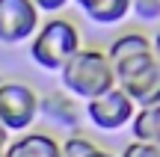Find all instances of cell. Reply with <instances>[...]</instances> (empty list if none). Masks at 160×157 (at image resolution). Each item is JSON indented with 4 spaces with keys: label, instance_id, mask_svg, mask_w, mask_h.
<instances>
[{
    "label": "cell",
    "instance_id": "obj_9",
    "mask_svg": "<svg viewBox=\"0 0 160 157\" xmlns=\"http://www.w3.org/2000/svg\"><path fill=\"white\" fill-rule=\"evenodd\" d=\"M95 24H119L131 12V0H74Z\"/></svg>",
    "mask_w": 160,
    "mask_h": 157
},
{
    "label": "cell",
    "instance_id": "obj_1",
    "mask_svg": "<svg viewBox=\"0 0 160 157\" xmlns=\"http://www.w3.org/2000/svg\"><path fill=\"white\" fill-rule=\"evenodd\" d=\"M59 77H62V86L74 98H83V101H92V98L119 86L116 83V71L110 65V56L104 51H98V47H80L65 62Z\"/></svg>",
    "mask_w": 160,
    "mask_h": 157
},
{
    "label": "cell",
    "instance_id": "obj_15",
    "mask_svg": "<svg viewBox=\"0 0 160 157\" xmlns=\"http://www.w3.org/2000/svg\"><path fill=\"white\" fill-rule=\"evenodd\" d=\"M151 47H154V59L160 62V30H157V36H154V42H151Z\"/></svg>",
    "mask_w": 160,
    "mask_h": 157
},
{
    "label": "cell",
    "instance_id": "obj_7",
    "mask_svg": "<svg viewBox=\"0 0 160 157\" xmlns=\"http://www.w3.org/2000/svg\"><path fill=\"white\" fill-rule=\"evenodd\" d=\"M107 56H110V65L116 71V80H119L125 71L137 68L139 62L154 56V47H151V39L142 36V33H122L110 42Z\"/></svg>",
    "mask_w": 160,
    "mask_h": 157
},
{
    "label": "cell",
    "instance_id": "obj_12",
    "mask_svg": "<svg viewBox=\"0 0 160 157\" xmlns=\"http://www.w3.org/2000/svg\"><path fill=\"white\" fill-rule=\"evenodd\" d=\"M131 12L139 21H160V0H131Z\"/></svg>",
    "mask_w": 160,
    "mask_h": 157
},
{
    "label": "cell",
    "instance_id": "obj_16",
    "mask_svg": "<svg viewBox=\"0 0 160 157\" xmlns=\"http://www.w3.org/2000/svg\"><path fill=\"white\" fill-rule=\"evenodd\" d=\"M6 136H9V130L0 128V157H3V151H6Z\"/></svg>",
    "mask_w": 160,
    "mask_h": 157
},
{
    "label": "cell",
    "instance_id": "obj_11",
    "mask_svg": "<svg viewBox=\"0 0 160 157\" xmlns=\"http://www.w3.org/2000/svg\"><path fill=\"white\" fill-rule=\"evenodd\" d=\"M95 142L89 140V136H68V140L62 142V157H89L92 151H95Z\"/></svg>",
    "mask_w": 160,
    "mask_h": 157
},
{
    "label": "cell",
    "instance_id": "obj_17",
    "mask_svg": "<svg viewBox=\"0 0 160 157\" xmlns=\"http://www.w3.org/2000/svg\"><path fill=\"white\" fill-rule=\"evenodd\" d=\"M89 157H116V154H110L107 148H95V151H92Z\"/></svg>",
    "mask_w": 160,
    "mask_h": 157
},
{
    "label": "cell",
    "instance_id": "obj_13",
    "mask_svg": "<svg viewBox=\"0 0 160 157\" xmlns=\"http://www.w3.org/2000/svg\"><path fill=\"white\" fill-rule=\"evenodd\" d=\"M122 157H160V145H157V142H139V140H133L131 145L122 151Z\"/></svg>",
    "mask_w": 160,
    "mask_h": 157
},
{
    "label": "cell",
    "instance_id": "obj_5",
    "mask_svg": "<svg viewBox=\"0 0 160 157\" xmlns=\"http://www.w3.org/2000/svg\"><path fill=\"white\" fill-rule=\"evenodd\" d=\"M86 116H89V122L95 125V128H101V130H119V128H125V125L133 122L137 104L128 98L125 89L116 86V89H110V92L98 95V98L86 101Z\"/></svg>",
    "mask_w": 160,
    "mask_h": 157
},
{
    "label": "cell",
    "instance_id": "obj_3",
    "mask_svg": "<svg viewBox=\"0 0 160 157\" xmlns=\"http://www.w3.org/2000/svg\"><path fill=\"white\" fill-rule=\"evenodd\" d=\"M39 95L21 80L0 83V128L12 134H27V128L39 119Z\"/></svg>",
    "mask_w": 160,
    "mask_h": 157
},
{
    "label": "cell",
    "instance_id": "obj_6",
    "mask_svg": "<svg viewBox=\"0 0 160 157\" xmlns=\"http://www.w3.org/2000/svg\"><path fill=\"white\" fill-rule=\"evenodd\" d=\"M116 83H119V89L128 92V98L137 104V110H142V107H160V62L154 56L139 62L137 68L125 71Z\"/></svg>",
    "mask_w": 160,
    "mask_h": 157
},
{
    "label": "cell",
    "instance_id": "obj_2",
    "mask_svg": "<svg viewBox=\"0 0 160 157\" xmlns=\"http://www.w3.org/2000/svg\"><path fill=\"white\" fill-rule=\"evenodd\" d=\"M80 30L65 18L45 21L30 39V59L45 71H62L65 62L80 51Z\"/></svg>",
    "mask_w": 160,
    "mask_h": 157
},
{
    "label": "cell",
    "instance_id": "obj_8",
    "mask_svg": "<svg viewBox=\"0 0 160 157\" xmlns=\"http://www.w3.org/2000/svg\"><path fill=\"white\" fill-rule=\"evenodd\" d=\"M3 157H62V142L42 130H27L18 140L6 142Z\"/></svg>",
    "mask_w": 160,
    "mask_h": 157
},
{
    "label": "cell",
    "instance_id": "obj_10",
    "mask_svg": "<svg viewBox=\"0 0 160 157\" xmlns=\"http://www.w3.org/2000/svg\"><path fill=\"white\" fill-rule=\"evenodd\" d=\"M131 130H133V140L157 142L160 145V107H142V110H137V116L131 122Z\"/></svg>",
    "mask_w": 160,
    "mask_h": 157
},
{
    "label": "cell",
    "instance_id": "obj_4",
    "mask_svg": "<svg viewBox=\"0 0 160 157\" xmlns=\"http://www.w3.org/2000/svg\"><path fill=\"white\" fill-rule=\"evenodd\" d=\"M39 27L42 18L33 0H0V42L3 45L30 42Z\"/></svg>",
    "mask_w": 160,
    "mask_h": 157
},
{
    "label": "cell",
    "instance_id": "obj_14",
    "mask_svg": "<svg viewBox=\"0 0 160 157\" xmlns=\"http://www.w3.org/2000/svg\"><path fill=\"white\" fill-rule=\"evenodd\" d=\"M36 6H39V12L45 9V12H59L65 3H71V0H33Z\"/></svg>",
    "mask_w": 160,
    "mask_h": 157
}]
</instances>
